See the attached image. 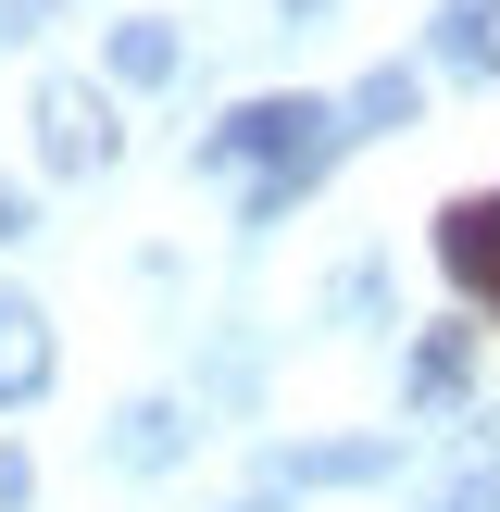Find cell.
<instances>
[{
    "label": "cell",
    "instance_id": "1",
    "mask_svg": "<svg viewBox=\"0 0 500 512\" xmlns=\"http://www.w3.org/2000/svg\"><path fill=\"white\" fill-rule=\"evenodd\" d=\"M38 150H50V175H100V163H113V113H100V88L50 75V88H38Z\"/></svg>",
    "mask_w": 500,
    "mask_h": 512
},
{
    "label": "cell",
    "instance_id": "2",
    "mask_svg": "<svg viewBox=\"0 0 500 512\" xmlns=\"http://www.w3.org/2000/svg\"><path fill=\"white\" fill-rule=\"evenodd\" d=\"M438 263H450V288H475V300L500 313V188L438 213Z\"/></svg>",
    "mask_w": 500,
    "mask_h": 512
},
{
    "label": "cell",
    "instance_id": "3",
    "mask_svg": "<svg viewBox=\"0 0 500 512\" xmlns=\"http://www.w3.org/2000/svg\"><path fill=\"white\" fill-rule=\"evenodd\" d=\"M313 138H325L313 100H263V113H238V138H213V163H250V150H263V163H300Z\"/></svg>",
    "mask_w": 500,
    "mask_h": 512
},
{
    "label": "cell",
    "instance_id": "4",
    "mask_svg": "<svg viewBox=\"0 0 500 512\" xmlns=\"http://www.w3.org/2000/svg\"><path fill=\"white\" fill-rule=\"evenodd\" d=\"M50 388V325L25 300H0V400H38Z\"/></svg>",
    "mask_w": 500,
    "mask_h": 512
},
{
    "label": "cell",
    "instance_id": "5",
    "mask_svg": "<svg viewBox=\"0 0 500 512\" xmlns=\"http://www.w3.org/2000/svg\"><path fill=\"white\" fill-rule=\"evenodd\" d=\"M438 50H450V75H500V0H450Z\"/></svg>",
    "mask_w": 500,
    "mask_h": 512
},
{
    "label": "cell",
    "instance_id": "6",
    "mask_svg": "<svg viewBox=\"0 0 500 512\" xmlns=\"http://www.w3.org/2000/svg\"><path fill=\"white\" fill-rule=\"evenodd\" d=\"M113 63H125V75H150V88H163V75H175V38H163V25H125V38H113Z\"/></svg>",
    "mask_w": 500,
    "mask_h": 512
},
{
    "label": "cell",
    "instance_id": "7",
    "mask_svg": "<svg viewBox=\"0 0 500 512\" xmlns=\"http://www.w3.org/2000/svg\"><path fill=\"white\" fill-rule=\"evenodd\" d=\"M0 238H13V200H0Z\"/></svg>",
    "mask_w": 500,
    "mask_h": 512
}]
</instances>
